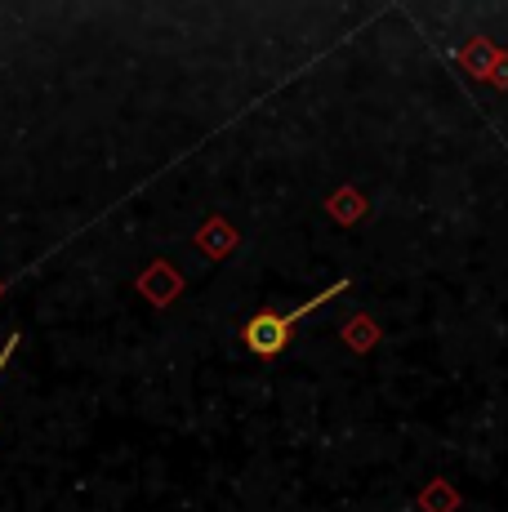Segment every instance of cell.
Masks as SVG:
<instances>
[{"label": "cell", "instance_id": "6da1fadb", "mask_svg": "<svg viewBox=\"0 0 508 512\" xmlns=\"http://www.w3.org/2000/svg\"><path fill=\"white\" fill-rule=\"evenodd\" d=\"M14 348H18V334H9L5 352H0V370H5V366H9V357H14Z\"/></svg>", "mask_w": 508, "mask_h": 512}]
</instances>
